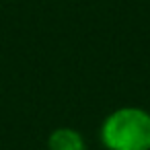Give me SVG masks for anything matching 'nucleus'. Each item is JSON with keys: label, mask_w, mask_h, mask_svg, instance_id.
Here are the masks:
<instances>
[{"label": "nucleus", "mask_w": 150, "mask_h": 150, "mask_svg": "<svg viewBox=\"0 0 150 150\" xmlns=\"http://www.w3.org/2000/svg\"><path fill=\"white\" fill-rule=\"evenodd\" d=\"M105 150H150V111L119 107L105 115L99 125Z\"/></svg>", "instance_id": "f257e3e1"}, {"label": "nucleus", "mask_w": 150, "mask_h": 150, "mask_svg": "<svg viewBox=\"0 0 150 150\" xmlns=\"http://www.w3.org/2000/svg\"><path fill=\"white\" fill-rule=\"evenodd\" d=\"M47 150H88V144L76 127L62 125L50 134Z\"/></svg>", "instance_id": "f03ea898"}]
</instances>
